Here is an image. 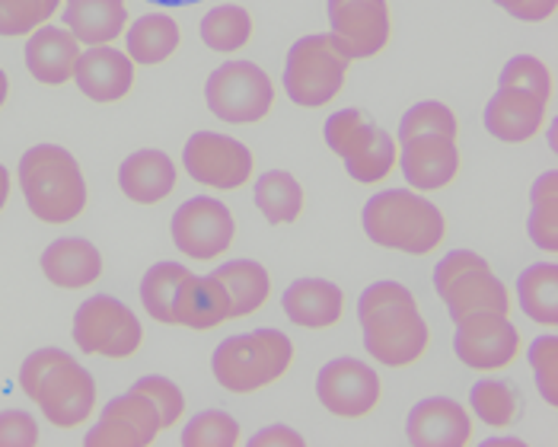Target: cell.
Returning <instances> with one entry per match:
<instances>
[{
  "label": "cell",
  "instance_id": "6da1fadb",
  "mask_svg": "<svg viewBox=\"0 0 558 447\" xmlns=\"http://www.w3.org/2000/svg\"><path fill=\"white\" fill-rule=\"evenodd\" d=\"M460 116L440 102L425 99L415 102L399 122V170L409 189L430 195L450 189L463 173L460 150Z\"/></svg>",
  "mask_w": 558,
  "mask_h": 447
},
{
  "label": "cell",
  "instance_id": "7a4b0ae2",
  "mask_svg": "<svg viewBox=\"0 0 558 447\" xmlns=\"http://www.w3.org/2000/svg\"><path fill=\"white\" fill-rule=\"evenodd\" d=\"M357 323L364 333V352L384 367L405 371L428 358V319L418 298L399 281L371 285L357 301Z\"/></svg>",
  "mask_w": 558,
  "mask_h": 447
},
{
  "label": "cell",
  "instance_id": "3957f363",
  "mask_svg": "<svg viewBox=\"0 0 558 447\" xmlns=\"http://www.w3.org/2000/svg\"><path fill=\"white\" fill-rule=\"evenodd\" d=\"M553 99V68L536 55H517L505 64L498 93L485 106V132L501 144H530L549 129Z\"/></svg>",
  "mask_w": 558,
  "mask_h": 447
},
{
  "label": "cell",
  "instance_id": "277c9868",
  "mask_svg": "<svg viewBox=\"0 0 558 447\" xmlns=\"http://www.w3.org/2000/svg\"><path fill=\"white\" fill-rule=\"evenodd\" d=\"M20 390L61 432L86 425L99 406L93 374L64 349H39L20 367Z\"/></svg>",
  "mask_w": 558,
  "mask_h": 447
},
{
  "label": "cell",
  "instance_id": "5b68a950",
  "mask_svg": "<svg viewBox=\"0 0 558 447\" xmlns=\"http://www.w3.org/2000/svg\"><path fill=\"white\" fill-rule=\"evenodd\" d=\"M364 233L374 246L412 259L434 256L447 243V215L415 189H384L364 205Z\"/></svg>",
  "mask_w": 558,
  "mask_h": 447
},
{
  "label": "cell",
  "instance_id": "8992f818",
  "mask_svg": "<svg viewBox=\"0 0 558 447\" xmlns=\"http://www.w3.org/2000/svg\"><path fill=\"white\" fill-rule=\"evenodd\" d=\"M16 182L23 202L36 221L48 227H68L84 218L89 205V185L77 157L61 144H36L20 157Z\"/></svg>",
  "mask_w": 558,
  "mask_h": 447
},
{
  "label": "cell",
  "instance_id": "52a82bcc",
  "mask_svg": "<svg viewBox=\"0 0 558 447\" xmlns=\"http://www.w3.org/2000/svg\"><path fill=\"white\" fill-rule=\"evenodd\" d=\"M298 349L278 329H256L223 339L211 355L215 380L233 397H253L291 374Z\"/></svg>",
  "mask_w": 558,
  "mask_h": 447
},
{
  "label": "cell",
  "instance_id": "ba28073f",
  "mask_svg": "<svg viewBox=\"0 0 558 447\" xmlns=\"http://www.w3.org/2000/svg\"><path fill=\"white\" fill-rule=\"evenodd\" d=\"M326 147L339 157L357 185H384L399 170V141L364 109H339L323 125Z\"/></svg>",
  "mask_w": 558,
  "mask_h": 447
},
{
  "label": "cell",
  "instance_id": "9c48e42d",
  "mask_svg": "<svg viewBox=\"0 0 558 447\" xmlns=\"http://www.w3.org/2000/svg\"><path fill=\"white\" fill-rule=\"evenodd\" d=\"M434 291L450 313L453 326L482 313L511 316L514 311L511 288L495 275V268L485 263V256H478L473 250H453L450 256L437 263Z\"/></svg>",
  "mask_w": 558,
  "mask_h": 447
},
{
  "label": "cell",
  "instance_id": "30bf717a",
  "mask_svg": "<svg viewBox=\"0 0 558 447\" xmlns=\"http://www.w3.org/2000/svg\"><path fill=\"white\" fill-rule=\"evenodd\" d=\"M351 58L329 33L303 36L291 45L284 58V77L281 87L288 99L301 109H326L342 96L348 74H351Z\"/></svg>",
  "mask_w": 558,
  "mask_h": 447
},
{
  "label": "cell",
  "instance_id": "8fae6325",
  "mask_svg": "<svg viewBox=\"0 0 558 447\" xmlns=\"http://www.w3.org/2000/svg\"><path fill=\"white\" fill-rule=\"evenodd\" d=\"M208 112L223 125H258L275 112L278 87L271 74L246 58H230L205 84Z\"/></svg>",
  "mask_w": 558,
  "mask_h": 447
},
{
  "label": "cell",
  "instance_id": "7c38bea8",
  "mask_svg": "<svg viewBox=\"0 0 558 447\" xmlns=\"http://www.w3.org/2000/svg\"><path fill=\"white\" fill-rule=\"evenodd\" d=\"M74 342L86 358L129 361L144 349V326L119 298L96 294L74 313Z\"/></svg>",
  "mask_w": 558,
  "mask_h": 447
},
{
  "label": "cell",
  "instance_id": "4fadbf2b",
  "mask_svg": "<svg viewBox=\"0 0 558 447\" xmlns=\"http://www.w3.org/2000/svg\"><path fill=\"white\" fill-rule=\"evenodd\" d=\"M185 177L211 192H240L256 179V154L220 132H195L182 147Z\"/></svg>",
  "mask_w": 558,
  "mask_h": 447
},
{
  "label": "cell",
  "instance_id": "5bb4252c",
  "mask_svg": "<svg viewBox=\"0 0 558 447\" xmlns=\"http://www.w3.org/2000/svg\"><path fill=\"white\" fill-rule=\"evenodd\" d=\"M170 237L179 256L192 263H217L236 243V218L223 202L198 195L172 212Z\"/></svg>",
  "mask_w": 558,
  "mask_h": 447
},
{
  "label": "cell",
  "instance_id": "9a60e30c",
  "mask_svg": "<svg viewBox=\"0 0 558 447\" xmlns=\"http://www.w3.org/2000/svg\"><path fill=\"white\" fill-rule=\"evenodd\" d=\"M316 400L344 422L371 419L384 402V380L374 364L361 358H332L316 377Z\"/></svg>",
  "mask_w": 558,
  "mask_h": 447
},
{
  "label": "cell",
  "instance_id": "2e32d148",
  "mask_svg": "<svg viewBox=\"0 0 558 447\" xmlns=\"http://www.w3.org/2000/svg\"><path fill=\"white\" fill-rule=\"evenodd\" d=\"M453 352L460 364L475 374H501L511 371L523 355V333L501 313H482L457 323Z\"/></svg>",
  "mask_w": 558,
  "mask_h": 447
},
{
  "label": "cell",
  "instance_id": "e0dca14e",
  "mask_svg": "<svg viewBox=\"0 0 558 447\" xmlns=\"http://www.w3.org/2000/svg\"><path fill=\"white\" fill-rule=\"evenodd\" d=\"M329 36L351 61H374L392 45L389 0H326Z\"/></svg>",
  "mask_w": 558,
  "mask_h": 447
},
{
  "label": "cell",
  "instance_id": "ac0fdd59",
  "mask_svg": "<svg viewBox=\"0 0 558 447\" xmlns=\"http://www.w3.org/2000/svg\"><path fill=\"white\" fill-rule=\"evenodd\" d=\"M163 435V422L154 402L129 390L102 409V419L89 428L86 447H154Z\"/></svg>",
  "mask_w": 558,
  "mask_h": 447
},
{
  "label": "cell",
  "instance_id": "d6986e66",
  "mask_svg": "<svg viewBox=\"0 0 558 447\" xmlns=\"http://www.w3.org/2000/svg\"><path fill=\"white\" fill-rule=\"evenodd\" d=\"M405 442L415 447H470L475 442L473 412L450 397L422 400L409 412Z\"/></svg>",
  "mask_w": 558,
  "mask_h": 447
},
{
  "label": "cell",
  "instance_id": "ffe728a7",
  "mask_svg": "<svg viewBox=\"0 0 558 447\" xmlns=\"http://www.w3.org/2000/svg\"><path fill=\"white\" fill-rule=\"evenodd\" d=\"M74 84L84 93L89 102L96 106H116L122 99H129L137 84V68L125 51L112 48V45H99V48H84L77 71H74Z\"/></svg>",
  "mask_w": 558,
  "mask_h": 447
},
{
  "label": "cell",
  "instance_id": "44dd1931",
  "mask_svg": "<svg viewBox=\"0 0 558 447\" xmlns=\"http://www.w3.org/2000/svg\"><path fill=\"white\" fill-rule=\"evenodd\" d=\"M179 185V167L170 154L157 150V147H144L134 150L122 160L119 167V189L129 198L131 205L141 208H154L163 205Z\"/></svg>",
  "mask_w": 558,
  "mask_h": 447
},
{
  "label": "cell",
  "instance_id": "7402d4cb",
  "mask_svg": "<svg viewBox=\"0 0 558 447\" xmlns=\"http://www.w3.org/2000/svg\"><path fill=\"white\" fill-rule=\"evenodd\" d=\"M81 55H84V45L77 43L64 26H43L39 33H33L26 39L23 64L36 84L64 87V84H74Z\"/></svg>",
  "mask_w": 558,
  "mask_h": 447
},
{
  "label": "cell",
  "instance_id": "603a6c76",
  "mask_svg": "<svg viewBox=\"0 0 558 447\" xmlns=\"http://www.w3.org/2000/svg\"><path fill=\"white\" fill-rule=\"evenodd\" d=\"M284 316L306 333H326L336 329L344 319L348 298L336 281L326 278H301L294 281L281 298Z\"/></svg>",
  "mask_w": 558,
  "mask_h": 447
},
{
  "label": "cell",
  "instance_id": "cb8c5ba5",
  "mask_svg": "<svg viewBox=\"0 0 558 447\" xmlns=\"http://www.w3.org/2000/svg\"><path fill=\"white\" fill-rule=\"evenodd\" d=\"M39 268H43L45 281H51L61 291H86L102 278L106 263L96 243H89L84 237H61L45 246Z\"/></svg>",
  "mask_w": 558,
  "mask_h": 447
},
{
  "label": "cell",
  "instance_id": "d4e9b609",
  "mask_svg": "<svg viewBox=\"0 0 558 447\" xmlns=\"http://www.w3.org/2000/svg\"><path fill=\"white\" fill-rule=\"evenodd\" d=\"M192 281H195V271L179 266V263H157V266H150L144 271V278H141V307H144V313L154 323L182 329Z\"/></svg>",
  "mask_w": 558,
  "mask_h": 447
},
{
  "label": "cell",
  "instance_id": "484cf974",
  "mask_svg": "<svg viewBox=\"0 0 558 447\" xmlns=\"http://www.w3.org/2000/svg\"><path fill=\"white\" fill-rule=\"evenodd\" d=\"M64 29L84 45H116L131 26L129 0H64Z\"/></svg>",
  "mask_w": 558,
  "mask_h": 447
},
{
  "label": "cell",
  "instance_id": "4316f807",
  "mask_svg": "<svg viewBox=\"0 0 558 447\" xmlns=\"http://www.w3.org/2000/svg\"><path fill=\"white\" fill-rule=\"evenodd\" d=\"M215 281L223 288L227 304H230V319H246L268 307L271 301V275L268 268L256 259H230L215 268Z\"/></svg>",
  "mask_w": 558,
  "mask_h": 447
},
{
  "label": "cell",
  "instance_id": "83f0119b",
  "mask_svg": "<svg viewBox=\"0 0 558 447\" xmlns=\"http://www.w3.org/2000/svg\"><path fill=\"white\" fill-rule=\"evenodd\" d=\"M182 48V26L170 13H144L125 33V55L134 68H160Z\"/></svg>",
  "mask_w": 558,
  "mask_h": 447
},
{
  "label": "cell",
  "instance_id": "f1b7e54d",
  "mask_svg": "<svg viewBox=\"0 0 558 447\" xmlns=\"http://www.w3.org/2000/svg\"><path fill=\"white\" fill-rule=\"evenodd\" d=\"M253 202H256L258 215L271 227H291L301 221L306 212V189L301 185V179L288 170H268L256 179Z\"/></svg>",
  "mask_w": 558,
  "mask_h": 447
},
{
  "label": "cell",
  "instance_id": "f546056e",
  "mask_svg": "<svg viewBox=\"0 0 558 447\" xmlns=\"http://www.w3.org/2000/svg\"><path fill=\"white\" fill-rule=\"evenodd\" d=\"M198 33H202V43L215 55L233 58V55L246 51L256 39V16L243 3H220L205 13Z\"/></svg>",
  "mask_w": 558,
  "mask_h": 447
},
{
  "label": "cell",
  "instance_id": "4dcf8cb0",
  "mask_svg": "<svg viewBox=\"0 0 558 447\" xmlns=\"http://www.w3.org/2000/svg\"><path fill=\"white\" fill-rule=\"evenodd\" d=\"M517 304L523 316L543 329L558 326V266L536 263L517 278Z\"/></svg>",
  "mask_w": 558,
  "mask_h": 447
},
{
  "label": "cell",
  "instance_id": "1f68e13d",
  "mask_svg": "<svg viewBox=\"0 0 558 447\" xmlns=\"http://www.w3.org/2000/svg\"><path fill=\"white\" fill-rule=\"evenodd\" d=\"M470 412L473 419H478L482 425L495 428V432H505V428H514L520 412H523V397L511 380H501V377H485L478 380L470 394Z\"/></svg>",
  "mask_w": 558,
  "mask_h": 447
},
{
  "label": "cell",
  "instance_id": "d6a6232c",
  "mask_svg": "<svg viewBox=\"0 0 558 447\" xmlns=\"http://www.w3.org/2000/svg\"><path fill=\"white\" fill-rule=\"evenodd\" d=\"M530 243L546 253L556 256L558 253V173L549 170L533 182L530 189Z\"/></svg>",
  "mask_w": 558,
  "mask_h": 447
},
{
  "label": "cell",
  "instance_id": "836d02e7",
  "mask_svg": "<svg viewBox=\"0 0 558 447\" xmlns=\"http://www.w3.org/2000/svg\"><path fill=\"white\" fill-rule=\"evenodd\" d=\"M223 323H230V304H227L223 288L217 285L215 275H208V278L195 275L192 291H189V307H185L182 329L211 333V329H220Z\"/></svg>",
  "mask_w": 558,
  "mask_h": 447
},
{
  "label": "cell",
  "instance_id": "e575fe53",
  "mask_svg": "<svg viewBox=\"0 0 558 447\" xmlns=\"http://www.w3.org/2000/svg\"><path fill=\"white\" fill-rule=\"evenodd\" d=\"M64 10V0H0V39H29Z\"/></svg>",
  "mask_w": 558,
  "mask_h": 447
},
{
  "label": "cell",
  "instance_id": "d590c367",
  "mask_svg": "<svg viewBox=\"0 0 558 447\" xmlns=\"http://www.w3.org/2000/svg\"><path fill=\"white\" fill-rule=\"evenodd\" d=\"M243 442V428L230 412L208 409L202 415H195L185 428H182V447H236Z\"/></svg>",
  "mask_w": 558,
  "mask_h": 447
},
{
  "label": "cell",
  "instance_id": "8d00e7d4",
  "mask_svg": "<svg viewBox=\"0 0 558 447\" xmlns=\"http://www.w3.org/2000/svg\"><path fill=\"white\" fill-rule=\"evenodd\" d=\"M131 390L144 394L147 400L154 402L160 422H163V432L175 428L185 415V394L179 390V384H172L170 377H160V374H150V377H141Z\"/></svg>",
  "mask_w": 558,
  "mask_h": 447
},
{
  "label": "cell",
  "instance_id": "74e56055",
  "mask_svg": "<svg viewBox=\"0 0 558 447\" xmlns=\"http://www.w3.org/2000/svg\"><path fill=\"white\" fill-rule=\"evenodd\" d=\"M530 371L536 377V390L546 400V406H558V339L556 336H539L530 346Z\"/></svg>",
  "mask_w": 558,
  "mask_h": 447
},
{
  "label": "cell",
  "instance_id": "f35d334b",
  "mask_svg": "<svg viewBox=\"0 0 558 447\" xmlns=\"http://www.w3.org/2000/svg\"><path fill=\"white\" fill-rule=\"evenodd\" d=\"M43 438L39 422L23 409L0 412V447H36Z\"/></svg>",
  "mask_w": 558,
  "mask_h": 447
},
{
  "label": "cell",
  "instance_id": "ab89813d",
  "mask_svg": "<svg viewBox=\"0 0 558 447\" xmlns=\"http://www.w3.org/2000/svg\"><path fill=\"white\" fill-rule=\"evenodd\" d=\"M498 10H505L517 23H530V26H543L549 20H556L558 0H492Z\"/></svg>",
  "mask_w": 558,
  "mask_h": 447
},
{
  "label": "cell",
  "instance_id": "60d3db41",
  "mask_svg": "<svg viewBox=\"0 0 558 447\" xmlns=\"http://www.w3.org/2000/svg\"><path fill=\"white\" fill-rule=\"evenodd\" d=\"M306 445V438L298 435L294 428H288V425H271V428H265V432H258L250 438V447H303Z\"/></svg>",
  "mask_w": 558,
  "mask_h": 447
},
{
  "label": "cell",
  "instance_id": "b9f144b4",
  "mask_svg": "<svg viewBox=\"0 0 558 447\" xmlns=\"http://www.w3.org/2000/svg\"><path fill=\"white\" fill-rule=\"evenodd\" d=\"M10 192H13V177H10V170L0 164V215H3V208L10 205Z\"/></svg>",
  "mask_w": 558,
  "mask_h": 447
},
{
  "label": "cell",
  "instance_id": "7bdbcfd3",
  "mask_svg": "<svg viewBox=\"0 0 558 447\" xmlns=\"http://www.w3.org/2000/svg\"><path fill=\"white\" fill-rule=\"evenodd\" d=\"M7 99H10V77H7V71L0 68V109L7 106Z\"/></svg>",
  "mask_w": 558,
  "mask_h": 447
},
{
  "label": "cell",
  "instance_id": "ee69618b",
  "mask_svg": "<svg viewBox=\"0 0 558 447\" xmlns=\"http://www.w3.org/2000/svg\"><path fill=\"white\" fill-rule=\"evenodd\" d=\"M150 3H160V7H192V3H202V0H150Z\"/></svg>",
  "mask_w": 558,
  "mask_h": 447
}]
</instances>
